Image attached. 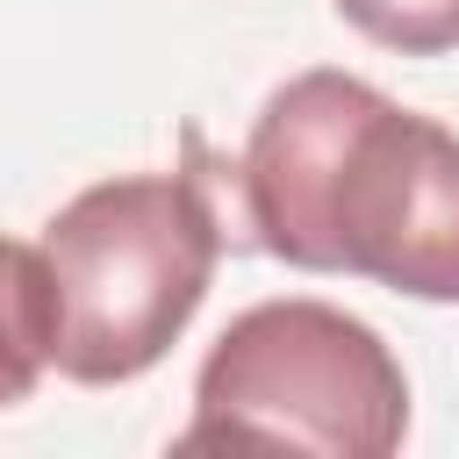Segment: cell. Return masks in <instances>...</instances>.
<instances>
[{
    "label": "cell",
    "instance_id": "obj_1",
    "mask_svg": "<svg viewBox=\"0 0 459 459\" xmlns=\"http://www.w3.org/2000/svg\"><path fill=\"white\" fill-rule=\"evenodd\" d=\"M230 179L244 244L265 258L459 301V129L373 79L323 65L273 86Z\"/></svg>",
    "mask_w": 459,
    "mask_h": 459
},
{
    "label": "cell",
    "instance_id": "obj_3",
    "mask_svg": "<svg viewBox=\"0 0 459 459\" xmlns=\"http://www.w3.org/2000/svg\"><path fill=\"white\" fill-rule=\"evenodd\" d=\"M409 437V373L387 337L337 301H251L194 373L179 452L287 445L330 459H387Z\"/></svg>",
    "mask_w": 459,
    "mask_h": 459
},
{
    "label": "cell",
    "instance_id": "obj_2",
    "mask_svg": "<svg viewBox=\"0 0 459 459\" xmlns=\"http://www.w3.org/2000/svg\"><path fill=\"white\" fill-rule=\"evenodd\" d=\"M222 244L215 172H122L72 194L43 222L50 366L79 387L151 373L201 316Z\"/></svg>",
    "mask_w": 459,
    "mask_h": 459
},
{
    "label": "cell",
    "instance_id": "obj_4",
    "mask_svg": "<svg viewBox=\"0 0 459 459\" xmlns=\"http://www.w3.org/2000/svg\"><path fill=\"white\" fill-rule=\"evenodd\" d=\"M50 273H43V244H14L0 237V409L29 402L36 380L50 373Z\"/></svg>",
    "mask_w": 459,
    "mask_h": 459
},
{
    "label": "cell",
    "instance_id": "obj_5",
    "mask_svg": "<svg viewBox=\"0 0 459 459\" xmlns=\"http://www.w3.org/2000/svg\"><path fill=\"white\" fill-rule=\"evenodd\" d=\"M366 43L402 57H445L459 50V0H330Z\"/></svg>",
    "mask_w": 459,
    "mask_h": 459
}]
</instances>
